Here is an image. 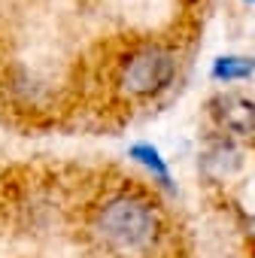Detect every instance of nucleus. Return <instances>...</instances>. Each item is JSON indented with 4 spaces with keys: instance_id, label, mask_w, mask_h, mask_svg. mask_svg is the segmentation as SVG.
I'll return each instance as SVG.
<instances>
[{
    "instance_id": "nucleus-1",
    "label": "nucleus",
    "mask_w": 255,
    "mask_h": 258,
    "mask_svg": "<svg viewBox=\"0 0 255 258\" xmlns=\"http://www.w3.org/2000/svg\"><path fill=\"white\" fill-rule=\"evenodd\" d=\"M82 225L100 258H170L176 249L173 213L152 188L134 179L103 185Z\"/></svg>"
},
{
    "instance_id": "nucleus-2",
    "label": "nucleus",
    "mask_w": 255,
    "mask_h": 258,
    "mask_svg": "<svg viewBox=\"0 0 255 258\" xmlns=\"http://www.w3.org/2000/svg\"><path fill=\"white\" fill-rule=\"evenodd\" d=\"M179 73V52L161 40L134 43L112 67V88L131 103H146L164 94Z\"/></svg>"
},
{
    "instance_id": "nucleus-3",
    "label": "nucleus",
    "mask_w": 255,
    "mask_h": 258,
    "mask_svg": "<svg viewBox=\"0 0 255 258\" xmlns=\"http://www.w3.org/2000/svg\"><path fill=\"white\" fill-rule=\"evenodd\" d=\"M210 121L219 137L255 146V97L243 91H219L207 103Z\"/></svg>"
},
{
    "instance_id": "nucleus-4",
    "label": "nucleus",
    "mask_w": 255,
    "mask_h": 258,
    "mask_svg": "<svg viewBox=\"0 0 255 258\" xmlns=\"http://www.w3.org/2000/svg\"><path fill=\"white\" fill-rule=\"evenodd\" d=\"M234 61H237V58H222V61H219V67H216V73H219L225 82H234V79H243V76H249V73H252V64L237 67Z\"/></svg>"
}]
</instances>
